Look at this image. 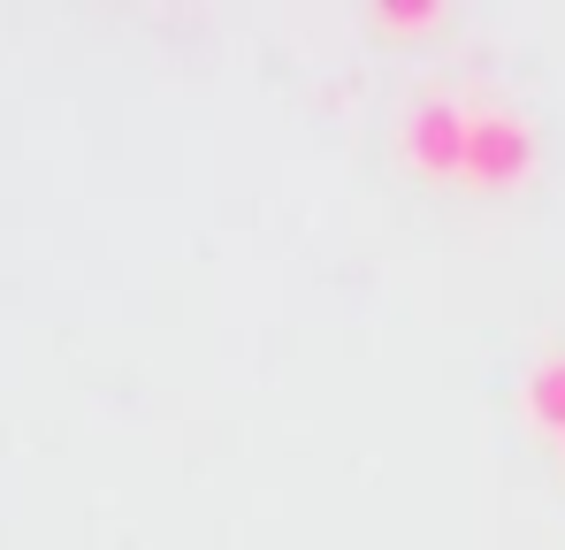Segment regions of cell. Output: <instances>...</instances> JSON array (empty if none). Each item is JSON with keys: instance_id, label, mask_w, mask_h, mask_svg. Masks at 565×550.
<instances>
[{"instance_id": "obj_1", "label": "cell", "mask_w": 565, "mask_h": 550, "mask_svg": "<svg viewBox=\"0 0 565 550\" xmlns=\"http://www.w3.org/2000/svg\"><path fill=\"white\" fill-rule=\"evenodd\" d=\"M535 177V123L512 107H473L467 115V183L512 191Z\"/></svg>"}, {"instance_id": "obj_2", "label": "cell", "mask_w": 565, "mask_h": 550, "mask_svg": "<svg viewBox=\"0 0 565 550\" xmlns=\"http://www.w3.org/2000/svg\"><path fill=\"white\" fill-rule=\"evenodd\" d=\"M467 115L459 99H420L405 115V154L420 177H467Z\"/></svg>"}, {"instance_id": "obj_3", "label": "cell", "mask_w": 565, "mask_h": 550, "mask_svg": "<svg viewBox=\"0 0 565 550\" xmlns=\"http://www.w3.org/2000/svg\"><path fill=\"white\" fill-rule=\"evenodd\" d=\"M527 421L565 436V360H543L535 374H527Z\"/></svg>"}, {"instance_id": "obj_4", "label": "cell", "mask_w": 565, "mask_h": 550, "mask_svg": "<svg viewBox=\"0 0 565 550\" xmlns=\"http://www.w3.org/2000/svg\"><path fill=\"white\" fill-rule=\"evenodd\" d=\"M382 31H428V23H444V8L436 0H413V8H375Z\"/></svg>"}]
</instances>
